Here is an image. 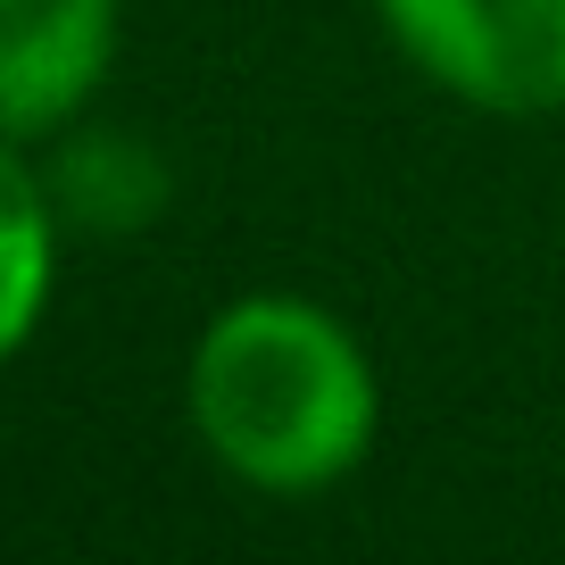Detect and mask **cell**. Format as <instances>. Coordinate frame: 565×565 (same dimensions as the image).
I'll list each match as a JSON object with an SVG mask.
<instances>
[{"label":"cell","instance_id":"6da1fadb","mask_svg":"<svg viewBox=\"0 0 565 565\" xmlns=\"http://www.w3.org/2000/svg\"><path fill=\"white\" fill-rule=\"evenodd\" d=\"M183 424L225 482L258 499H317L383 441V374L324 300L242 291L183 358Z\"/></svg>","mask_w":565,"mask_h":565},{"label":"cell","instance_id":"7a4b0ae2","mask_svg":"<svg viewBox=\"0 0 565 565\" xmlns=\"http://www.w3.org/2000/svg\"><path fill=\"white\" fill-rule=\"evenodd\" d=\"M383 42L475 117H565V0H366Z\"/></svg>","mask_w":565,"mask_h":565},{"label":"cell","instance_id":"3957f363","mask_svg":"<svg viewBox=\"0 0 565 565\" xmlns=\"http://www.w3.org/2000/svg\"><path fill=\"white\" fill-rule=\"evenodd\" d=\"M125 0H0V134L58 141L108 92Z\"/></svg>","mask_w":565,"mask_h":565},{"label":"cell","instance_id":"277c9868","mask_svg":"<svg viewBox=\"0 0 565 565\" xmlns=\"http://www.w3.org/2000/svg\"><path fill=\"white\" fill-rule=\"evenodd\" d=\"M58 233H67V209L51 175L25 159V141L0 134V366L34 350L58 300Z\"/></svg>","mask_w":565,"mask_h":565}]
</instances>
